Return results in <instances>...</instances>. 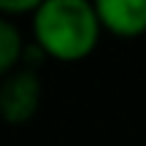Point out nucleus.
I'll return each instance as SVG.
<instances>
[{"label":"nucleus","instance_id":"nucleus-1","mask_svg":"<svg viewBox=\"0 0 146 146\" xmlns=\"http://www.w3.org/2000/svg\"><path fill=\"white\" fill-rule=\"evenodd\" d=\"M33 43L57 62H78L95 52L103 25L92 0H43L30 14Z\"/></svg>","mask_w":146,"mask_h":146},{"label":"nucleus","instance_id":"nucleus-2","mask_svg":"<svg viewBox=\"0 0 146 146\" xmlns=\"http://www.w3.org/2000/svg\"><path fill=\"white\" fill-rule=\"evenodd\" d=\"M43 84L35 68L19 65L0 81V119L5 125H27L41 108Z\"/></svg>","mask_w":146,"mask_h":146},{"label":"nucleus","instance_id":"nucleus-3","mask_svg":"<svg viewBox=\"0 0 146 146\" xmlns=\"http://www.w3.org/2000/svg\"><path fill=\"white\" fill-rule=\"evenodd\" d=\"M106 33L116 38H141L146 33V0H92Z\"/></svg>","mask_w":146,"mask_h":146},{"label":"nucleus","instance_id":"nucleus-4","mask_svg":"<svg viewBox=\"0 0 146 146\" xmlns=\"http://www.w3.org/2000/svg\"><path fill=\"white\" fill-rule=\"evenodd\" d=\"M25 49H27V43H25L22 30L16 27V22L11 16L0 14V81L22 65Z\"/></svg>","mask_w":146,"mask_h":146},{"label":"nucleus","instance_id":"nucleus-5","mask_svg":"<svg viewBox=\"0 0 146 146\" xmlns=\"http://www.w3.org/2000/svg\"><path fill=\"white\" fill-rule=\"evenodd\" d=\"M43 0H0V14L3 16H19V14H33Z\"/></svg>","mask_w":146,"mask_h":146}]
</instances>
